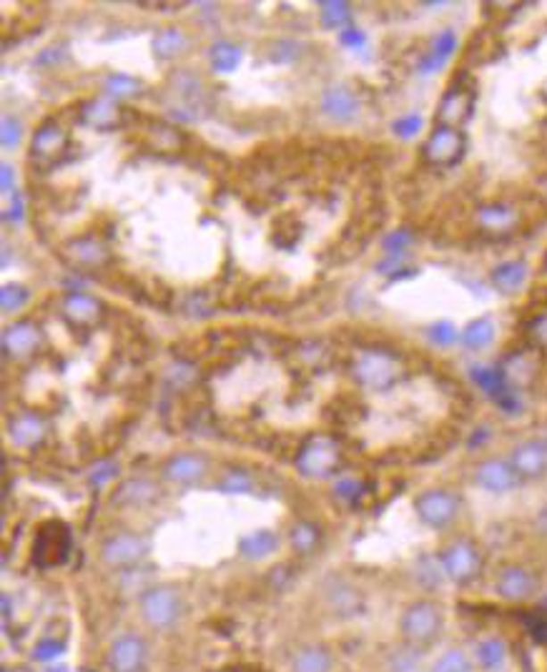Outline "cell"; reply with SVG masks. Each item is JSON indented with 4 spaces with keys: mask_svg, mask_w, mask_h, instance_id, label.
Returning <instances> with one entry per match:
<instances>
[{
    "mask_svg": "<svg viewBox=\"0 0 547 672\" xmlns=\"http://www.w3.org/2000/svg\"><path fill=\"white\" fill-rule=\"evenodd\" d=\"M429 342L437 344V346H450V344L457 339V331L450 321H437V324H432L427 329Z\"/></svg>",
    "mask_w": 547,
    "mask_h": 672,
    "instance_id": "43",
    "label": "cell"
},
{
    "mask_svg": "<svg viewBox=\"0 0 547 672\" xmlns=\"http://www.w3.org/2000/svg\"><path fill=\"white\" fill-rule=\"evenodd\" d=\"M68 249H70V256H73V259L83 266H98V264H104V261L108 259L106 246H104L98 238H91V236L73 241Z\"/></svg>",
    "mask_w": 547,
    "mask_h": 672,
    "instance_id": "31",
    "label": "cell"
},
{
    "mask_svg": "<svg viewBox=\"0 0 547 672\" xmlns=\"http://www.w3.org/2000/svg\"><path fill=\"white\" fill-rule=\"evenodd\" d=\"M43 432H46V424L33 411L15 414L11 424H8V435H11L13 444H18V447H36L40 439H43Z\"/></svg>",
    "mask_w": 547,
    "mask_h": 672,
    "instance_id": "21",
    "label": "cell"
},
{
    "mask_svg": "<svg viewBox=\"0 0 547 672\" xmlns=\"http://www.w3.org/2000/svg\"><path fill=\"white\" fill-rule=\"evenodd\" d=\"M144 88V83L128 73H111L106 80H104V91H106L108 98L113 101H123V98H131V95H138Z\"/></svg>",
    "mask_w": 547,
    "mask_h": 672,
    "instance_id": "32",
    "label": "cell"
},
{
    "mask_svg": "<svg viewBox=\"0 0 547 672\" xmlns=\"http://www.w3.org/2000/svg\"><path fill=\"white\" fill-rule=\"evenodd\" d=\"M219 489H224L227 494H239V492H249L252 489V479L244 475V472H236L231 469L227 475L219 479Z\"/></svg>",
    "mask_w": 547,
    "mask_h": 672,
    "instance_id": "42",
    "label": "cell"
},
{
    "mask_svg": "<svg viewBox=\"0 0 547 672\" xmlns=\"http://www.w3.org/2000/svg\"><path fill=\"white\" fill-rule=\"evenodd\" d=\"M475 482L480 485L482 489L487 492H494V494H502V492H510V489L518 487L520 482V475L515 472V467L505 460H485L477 464L475 469Z\"/></svg>",
    "mask_w": 547,
    "mask_h": 672,
    "instance_id": "12",
    "label": "cell"
},
{
    "mask_svg": "<svg viewBox=\"0 0 547 672\" xmlns=\"http://www.w3.org/2000/svg\"><path fill=\"white\" fill-rule=\"evenodd\" d=\"M0 188H3V194H15V191H13V166H11V163H3V169H0Z\"/></svg>",
    "mask_w": 547,
    "mask_h": 672,
    "instance_id": "50",
    "label": "cell"
},
{
    "mask_svg": "<svg viewBox=\"0 0 547 672\" xmlns=\"http://www.w3.org/2000/svg\"><path fill=\"white\" fill-rule=\"evenodd\" d=\"M410 244H412V234L410 231H392L385 238V251H387V256H402Z\"/></svg>",
    "mask_w": 547,
    "mask_h": 672,
    "instance_id": "46",
    "label": "cell"
},
{
    "mask_svg": "<svg viewBox=\"0 0 547 672\" xmlns=\"http://www.w3.org/2000/svg\"><path fill=\"white\" fill-rule=\"evenodd\" d=\"M392 129H394V133L402 136V138H412L414 133L422 129V116H419V113H414V111L412 113H404V116H400V119L394 120V126H392Z\"/></svg>",
    "mask_w": 547,
    "mask_h": 672,
    "instance_id": "44",
    "label": "cell"
},
{
    "mask_svg": "<svg viewBox=\"0 0 547 672\" xmlns=\"http://www.w3.org/2000/svg\"><path fill=\"white\" fill-rule=\"evenodd\" d=\"M510 464L525 479H537L547 472V442L545 439H527L512 449Z\"/></svg>",
    "mask_w": 547,
    "mask_h": 672,
    "instance_id": "13",
    "label": "cell"
},
{
    "mask_svg": "<svg viewBox=\"0 0 547 672\" xmlns=\"http://www.w3.org/2000/svg\"><path fill=\"white\" fill-rule=\"evenodd\" d=\"M442 627V612L440 607L429 600H417L402 612L400 618V633L407 643L414 645H427L432 643Z\"/></svg>",
    "mask_w": 547,
    "mask_h": 672,
    "instance_id": "2",
    "label": "cell"
},
{
    "mask_svg": "<svg viewBox=\"0 0 547 672\" xmlns=\"http://www.w3.org/2000/svg\"><path fill=\"white\" fill-rule=\"evenodd\" d=\"M319 108L327 119L336 123H352L360 116V98L347 86H329L321 91Z\"/></svg>",
    "mask_w": 547,
    "mask_h": 672,
    "instance_id": "10",
    "label": "cell"
},
{
    "mask_svg": "<svg viewBox=\"0 0 547 672\" xmlns=\"http://www.w3.org/2000/svg\"><path fill=\"white\" fill-rule=\"evenodd\" d=\"M188 46V36L181 30V28H163L156 33V38H153V54L163 58V61H169V58H174V55L184 54Z\"/></svg>",
    "mask_w": 547,
    "mask_h": 672,
    "instance_id": "28",
    "label": "cell"
},
{
    "mask_svg": "<svg viewBox=\"0 0 547 672\" xmlns=\"http://www.w3.org/2000/svg\"><path fill=\"white\" fill-rule=\"evenodd\" d=\"M435 672H469V660L462 650H450L435 662Z\"/></svg>",
    "mask_w": 547,
    "mask_h": 672,
    "instance_id": "41",
    "label": "cell"
},
{
    "mask_svg": "<svg viewBox=\"0 0 547 672\" xmlns=\"http://www.w3.org/2000/svg\"><path fill=\"white\" fill-rule=\"evenodd\" d=\"M209 58H211V66H214V71H219V73H231L234 68L239 66L241 54L234 43H228V40H219V43L211 46V54H209Z\"/></svg>",
    "mask_w": 547,
    "mask_h": 672,
    "instance_id": "34",
    "label": "cell"
},
{
    "mask_svg": "<svg viewBox=\"0 0 547 672\" xmlns=\"http://www.w3.org/2000/svg\"><path fill=\"white\" fill-rule=\"evenodd\" d=\"M28 289L21 286V284H5L3 291H0V303H3V311L5 314H13L18 309H23L28 302Z\"/></svg>",
    "mask_w": 547,
    "mask_h": 672,
    "instance_id": "38",
    "label": "cell"
},
{
    "mask_svg": "<svg viewBox=\"0 0 547 672\" xmlns=\"http://www.w3.org/2000/svg\"><path fill=\"white\" fill-rule=\"evenodd\" d=\"M414 510H417L419 519L425 525L435 529H444L447 525H452L454 517L460 512V500L447 489H427V492H422L417 497Z\"/></svg>",
    "mask_w": 547,
    "mask_h": 672,
    "instance_id": "6",
    "label": "cell"
},
{
    "mask_svg": "<svg viewBox=\"0 0 547 672\" xmlns=\"http://www.w3.org/2000/svg\"><path fill=\"white\" fill-rule=\"evenodd\" d=\"M332 670V655L321 645L302 647L292 660V672H329Z\"/></svg>",
    "mask_w": 547,
    "mask_h": 672,
    "instance_id": "26",
    "label": "cell"
},
{
    "mask_svg": "<svg viewBox=\"0 0 547 672\" xmlns=\"http://www.w3.org/2000/svg\"><path fill=\"white\" fill-rule=\"evenodd\" d=\"M61 650H63V645H61V643H55V640H40L38 645H36V658L54 660L61 655Z\"/></svg>",
    "mask_w": 547,
    "mask_h": 672,
    "instance_id": "47",
    "label": "cell"
},
{
    "mask_svg": "<svg viewBox=\"0 0 547 672\" xmlns=\"http://www.w3.org/2000/svg\"><path fill=\"white\" fill-rule=\"evenodd\" d=\"M319 542V529L309 522H296L292 527V547L296 552H311Z\"/></svg>",
    "mask_w": 547,
    "mask_h": 672,
    "instance_id": "37",
    "label": "cell"
},
{
    "mask_svg": "<svg viewBox=\"0 0 547 672\" xmlns=\"http://www.w3.org/2000/svg\"><path fill=\"white\" fill-rule=\"evenodd\" d=\"M472 108H475V91H469L465 86H460V88L452 86L450 91L442 95L440 108H437V120H440V126L460 129L472 116Z\"/></svg>",
    "mask_w": 547,
    "mask_h": 672,
    "instance_id": "11",
    "label": "cell"
},
{
    "mask_svg": "<svg viewBox=\"0 0 547 672\" xmlns=\"http://www.w3.org/2000/svg\"><path fill=\"white\" fill-rule=\"evenodd\" d=\"M334 492H336V497H342V500H357L361 492V482L357 477H339V479L334 482Z\"/></svg>",
    "mask_w": 547,
    "mask_h": 672,
    "instance_id": "45",
    "label": "cell"
},
{
    "mask_svg": "<svg viewBox=\"0 0 547 672\" xmlns=\"http://www.w3.org/2000/svg\"><path fill=\"white\" fill-rule=\"evenodd\" d=\"M206 475V460L194 452H181L163 464V477L176 485H191Z\"/></svg>",
    "mask_w": 547,
    "mask_h": 672,
    "instance_id": "15",
    "label": "cell"
},
{
    "mask_svg": "<svg viewBox=\"0 0 547 672\" xmlns=\"http://www.w3.org/2000/svg\"><path fill=\"white\" fill-rule=\"evenodd\" d=\"M339 464V444L332 436H311L296 457L299 472L307 477L332 475Z\"/></svg>",
    "mask_w": 547,
    "mask_h": 672,
    "instance_id": "5",
    "label": "cell"
},
{
    "mask_svg": "<svg viewBox=\"0 0 547 672\" xmlns=\"http://www.w3.org/2000/svg\"><path fill=\"white\" fill-rule=\"evenodd\" d=\"M279 544V537L269 529H259V532H252L246 537L239 540V552L246 557V560H264L269 554L277 550Z\"/></svg>",
    "mask_w": 547,
    "mask_h": 672,
    "instance_id": "27",
    "label": "cell"
},
{
    "mask_svg": "<svg viewBox=\"0 0 547 672\" xmlns=\"http://www.w3.org/2000/svg\"><path fill=\"white\" fill-rule=\"evenodd\" d=\"M454 48H457V36H454V30H440L435 40H432V46H429V51L422 58H419V73H437L444 63H447V58L454 54Z\"/></svg>",
    "mask_w": 547,
    "mask_h": 672,
    "instance_id": "20",
    "label": "cell"
},
{
    "mask_svg": "<svg viewBox=\"0 0 547 672\" xmlns=\"http://www.w3.org/2000/svg\"><path fill=\"white\" fill-rule=\"evenodd\" d=\"M146 662V643L138 635H120L108 647L111 672H138Z\"/></svg>",
    "mask_w": 547,
    "mask_h": 672,
    "instance_id": "9",
    "label": "cell"
},
{
    "mask_svg": "<svg viewBox=\"0 0 547 672\" xmlns=\"http://www.w3.org/2000/svg\"><path fill=\"white\" fill-rule=\"evenodd\" d=\"M352 374L364 389H389L400 379V356L387 349H364L354 359Z\"/></svg>",
    "mask_w": 547,
    "mask_h": 672,
    "instance_id": "1",
    "label": "cell"
},
{
    "mask_svg": "<svg viewBox=\"0 0 547 672\" xmlns=\"http://www.w3.org/2000/svg\"><path fill=\"white\" fill-rule=\"evenodd\" d=\"M339 40L347 46V48H360L364 46V33H361L360 28H344V30H339Z\"/></svg>",
    "mask_w": 547,
    "mask_h": 672,
    "instance_id": "48",
    "label": "cell"
},
{
    "mask_svg": "<svg viewBox=\"0 0 547 672\" xmlns=\"http://www.w3.org/2000/svg\"><path fill=\"white\" fill-rule=\"evenodd\" d=\"M477 219H480L482 228L494 231V234H502V231H510L518 226V212L508 203H487L480 209Z\"/></svg>",
    "mask_w": 547,
    "mask_h": 672,
    "instance_id": "23",
    "label": "cell"
},
{
    "mask_svg": "<svg viewBox=\"0 0 547 672\" xmlns=\"http://www.w3.org/2000/svg\"><path fill=\"white\" fill-rule=\"evenodd\" d=\"M319 18L321 23L327 28H339V30H344L349 28V21H352V11H349L347 3H319Z\"/></svg>",
    "mask_w": 547,
    "mask_h": 672,
    "instance_id": "36",
    "label": "cell"
},
{
    "mask_svg": "<svg viewBox=\"0 0 547 672\" xmlns=\"http://www.w3.org/2000/svg\"><path fill=\"white\" fill-rule=\"evenodd\" d=\"M68 145V133L58 126V123H43L38 131L33 133L30 141V153L38 161H51L58 153H63Z\"/></svg>",
    "mask_w": 547,
    "mask_h": 672,
    "instance_id": "16",
    "label": "cell"
},
{
    "mask_svg": "<svg viewBox=\"0 0 547 672\" xmlns=\"http://www.w3.org/2000/svg\"><path fill=\"white\" fill-rule=\"evenodd\" d=\"M535 575L530 569L518 565L505 567L500 575H497V593L502 594L510 602H520V600H527L530 594L535 593Z\"/></svg>",
    "mask_w": 547,
    "mask_h": 672,
    "instance_id": "14",
    "label": "cell"
},
{
    "mask_svg": "<svg viewBox=\"0 0 547 672\" xmlns=\"http://www.w3.org/2000/svg\"><path fill=\"white\" fill-rule=\"evenodd\" d=\"M442 569L444 575L454 582H469L480 572L482 557L480 550L469 540H454L450 542L440 554Z\"/></svg>",
    "mask_w": 547,
    "mask_h": 672,
    "instance_id": "7",
    "label": "cell"
},
{
    "mask_svg": "<svg viewBox=\"0 0 547 672\" xmlns=\"http://www.w3.org/2000/svg\"><path fill=\"white\" fill-rule=\"evenodd\" d=\"M472 379L477 382L485 394L493 396L494 402H500L510 392V384L505 382L502 371L493 369V367H472Z\"/></svg>",
    "mask_w": 547,
    "mask_h": 672,
    "instance_id": "30",
    "label": "cell"
},
{
    "mask_svg": "<svg viewBox=\"0 0 547 672\" xmlns=\"http://www.w3.org/2000/svg\"><path fill=\"white\" fill-rule=\"evenodd\" d=\"M493 286L502 294H515L522 289L527 278V264L525 261H505L493 271Z\"/></svg>",
    "mask_w": 547,
    "mask_h": 672,
    "instance_id": "25",
    "label": "cell"
},
{
    "mask_svg": "<svg viewBox=\"0 0 547 672\" xmlns=\"http://www.w3.org/2000/svg\"><path fill=\"white\" fill-rule=\"evenodd\" d=\"M148 552V540L134 532H120L108 537L101 544V560L108 567H128L136 565L138 560H144Z\"/></svg>",
    "mask_w": 547,
    "mask_h": 672,
    "instance_id": "8",
    "label": "cell"
},
{
    "mask_svg": "<svg viewBox=\"0 0 547 672\" xmlns=\"http://www.w3.org/2000/svg\"><path fill=\"white\" fill-rule=\"evenodd\" d=\"M462 344L472 349V352H477V349H485V346H490L494 339V324L490 317H480V319H472L468 327L462 329Z\"/></svg>",
    "mask_w": 547,
    "mask_h": 672,
    "instance_id": "29",
    "label": "cell"
},
{
    "mask_svg": "<svg viewBox=\"0 0 547 672\" xmlns=\"http://www.w3.org/2000/svg\"><path fill=\"white\" fill-rule=\"evenodd\" d=\"M545 269H547V259H545Z\"/></svg>",
    "mask_w": 547,
    "mask_h": 672,
    "instance_id": "52",
    "label": "cell"
},
{
    "mask_svg": "<svg viewBox=\"0 0 547 672\" xmlns=\"http://www.w3.org/2000/svg\"><path fill=\"white\" fill-rule=\"evenodd\" d=\"M502 377L508 384H525L535 374V367L530 364V359L518 352V354H510L502 364Z\"/></svg>",
    "mask_w": 547,
    "mask_h": 672,
    "instance_id": "35",
    "label": "cell"
},
{
    "mask_svg": "<svg viewBox=\"0 0 547 672\" xmlns=\"http://www.w3.org/2000/svg\"><path fill=\"white\" fill-rule=\"evenodd\" d=\"M63 314H66L70 324L88 327V324H94L95 319L101 317V303L94 296H88V294L73 291V294H68L66 302H63Z\"/></svg>",
    "mask_w": 547,
    "mask_h": 672,
    "instance_id": "22",
    "label": "cell"
},
{
    "mask_svg": "<svg viewBox=\"0 0 547 672\" xmlns=\"http://www.w3.org/2000/svg\"><path fill=\"white\" fill-rule=\"evenodd\" d=\"M530 334H533V339L540 344V346H547V314L535 319L533 327H530Z\"/></svg>",
    "mask_w": 547,
    "mask_h": 672,
    "instance_id": "49",
    "label": "cell"
},
{
    "mask_svg": "<svg viewBox=\"0 0 547 672\" xmlns=\"http://www.w3.org/2000/svg\"><path fill=\"white\" fill-rule=\"evenodd\" d=\"M40 344V329L30 321H18L3 331V349L8 356L33 354Z\"/></svg>",
    "mask_w": 547,
    "mask_h": 672,
    "instance_id": "17",
    "label": "cell"
},
{
    "mask_svg": "<svg viewBox=\"0 0 547 672\" xmlns=\"http://www.w3.org/2000/svg\"><path fill=\"white\" fill-rule=\"evenodd\" d=\"M61 554V560L68 552V532L61 522H51L48 527H43V532L36 540V560L46 562V554Z\"/></svg>",
    "mask_w": 547,
    "mask_h": 672,
    "instance_id": "24",
    "label": "cell"
},
{
    "mask_svg": "<svg viewBox=\"0 0 547 672\" xmlns=\"http://www.w3.org/2000/svg\"><path fill=\"white\" fill-rule=\"evenodd\" d=\"M159 497V487L156 482H151L146 477H134L126 479L116 492H113V504L120 507H138V504H148Z\"/></svg>",
    "mask_w": 547,
    "mask_h": 672,
    "instance_id": "19",
    "label": "cell"
},
{
    "mask_svg": "<svg viewBox=\"0 0 547 672\" xmlns=\"http://www.w3.org/2000/svg\"><path fill=\"white\" fill-rule=\"evenodd\" d=\"M475 655H477L482 670H497V668H502V662L508 658V645L497 637H487L477 645Z\"/></svg>",
    "mask_w": 547,
    "mask_h": 672,
    "instance_id": "33",
    "label": "cell"
},
{
    "mask_svg": "<svg viewBox=\"0 0 547 672\" xmlns=\"http://www.w3.org/2000/svg\"><path fill=\"white\" fill-rule=\"evenodd\" d=\"M80 120L91 129H98V131H111L116 123H119V106L113 98L108 95H98V98H91L83 111H80Z\"/></svg>",
    "mask_w": 547,
    "mask_h": 672,
    "instance_id": "18",
    "label": "cell"
},
{
    "mask_svg": "<svg viewBox=\"0 0 547 672\" xmlns=\"http://www.w3.org/2000/svg\"><path fill=\"white\" fill-rule=\"evenodd\" d=\"M5 219H8V221H13V224L23 221V196H21L18 191L13 194V203H11V212L5 213Z\"/></svg>",
    "mask_w": 547,
    "mask_h": 672,
    "instance_id": "51",
    "label": "cell"
},
{
    "mask_svg": "<svg viewBox=\"0 0 547 672\" xmlns=\"http://www.w3.org/2000/svg\"><path fill=\"white\" fill-rule=\"evenodd\" d=\"M119 475V464L113 460H98L88 469V485L91 487H106L108 482L113 479V477Z\"/></svg>",
    "mask_w": 547,
    "mask_h": 672,
    "instance_id": "39",
    "label": "cell"
},
{
    "mask_svg": "<svg viewBox=\"0 0 547 672\" xmlns=\"http://www.w3.org/2000/svg\"><path fill=\"white\" fill-rule=\"evenodd\" d=\"M181 615V597L174 587L159 585V587H148L141 594V618L148 627L153 630H166L171 627Z\"/></svg>",
    "mask_w": 547,
    "mask_h": 672,
    "instance_id": "3",
    "label": "cell"
},
{
    "mask_svg": "<svg viewBox=\"0 0 547 672\" xmlns=\"http://www.w3.org/2000/svg\"><path fill=\"white\" fill-rule=\"evenodd\" d=\"M465 148H468V138L460 129L437 126L429 133L427 144L422 145V156L432 166H454L465 156Z\"/></svg>",
    "mask_w": 547,
    "mask_h": 672,
    "instance_id": "4",
    "label": "cell"
},
{
    "mask_svg": "<svg viewBox=\"0 0 547 672\" xmlns=\"http://www.w3.org/2000/svg\"><path fill=\"white\" fill-rule=\"evenodd\" d=\"M21 138H23V123L15 116H3V123H0V144H3V148L11 151V148L21 144Z\"/></svg>",
    "mask_w": 547,
    "mask_h": 672,
    "instance_id": "40",
    "label": "cell"
}]
</instances>
